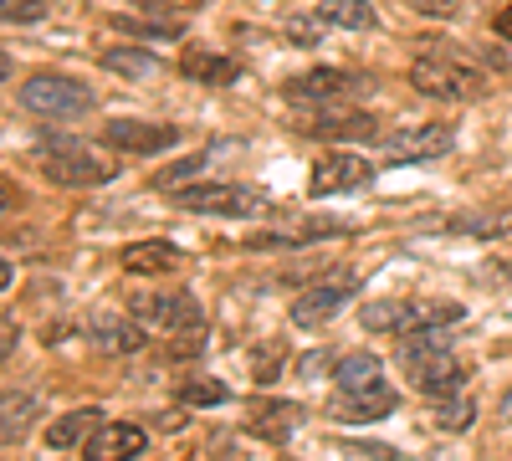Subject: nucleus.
I'll use <instances>...</instances> for the list:
<instances>
[{"instance_id":"1","label":"nucleus","mask_w":512,"mask_h":461,"mask_svg":"<svg viewBox=\"0 0 512 461\" xmlns=\"http://www.w3.org/2000/svg\"><path fill=\"white\" fill-rule=\"evenodd\" d=\"M41 175L62 190H88V185H108L113 180V159H103L98 149L77 144V139H47L36 149Z\"/></svg>"},{"instance_id":"2","label":"nucleus","mask_w":512,"mask_h":461,"mask_svg":"<svg viewBox=\"0 0 512 461\" xmlns=\"http://www.w3.org/2000/svg\"><path fill=\"white\" fill-rule=\"evenodd\" d=\"M21 108L36 118H82L93 108V88L62 72H36L21 82Z\"/></svg>"},{"instance_id":"3","label":"nucleus","mask_w":512,"mask_h":461,"mask_svg":"<svg viewBox=\"0 0 512 461\" xmlns=\"http://www.w3.org/2000/svg\"><path fill=\"white\" fill-rule=\"evenodd\" d=\"M175 205H185V211H195V216H231V221L272 211L267 190H256V185H185L175 195Z\"/></svg>"},{"instance_id":"4","label":"nucleus","mask_w":512,"mask_h":461,"mask_svg":"<svg viewBox=\"0 0 512 461\" xmlns=\"http://www.w3.org/2000/svg\"><path fill=\"white\" fill-rule=\"evenodd\" d=\"M410 88L425 93V98H436V103H472L487 93V82L472 72V67H461V62H446V57H415L410 67Z\"/></svg>"},{"instance_id":"5","label":"nucleus","mask_w":512,"mask_h":461,"mask_svg":"<svg viewBox=\"0 0 512 461\" xmlns=\"http://www.w3.org/2000/svg\"><path fill=\"white\" fill-rule=\"evenodd\" d=\"M354 93H369V77L354 72V67H308L282 82V98L287 103H308V108H328L338 98H354Z\"/></svg>"},{"instance_id":"6","label":"nucleus","mask_w":512,"mask_h":461,"mask_svg":"<svg viewBox=\"0 0 512 461\" xmlns=\"http://www.w3.org/2000/svg\"><path fill=\"white\" fill-rule=\"evenodd\" d=\"M461 318V303H369L364 328H390V333H436Z\"/></svg>"},{"instance_id":"7","label":"nucleus","mask_w":512,"mask_h":461,"mask_svg":"<svg viewBox=\"0 0 512 461\" xmlns=\"http://www.w3.org/2000/svg\"><path fill=\"white\" fill-rule=\"evenodd\" d=\"M354 287H359V272L333 267L328 282H313L308 292H297V298H292V323H297V328H318V323H328L333 313H344V303H349V292H354Z\"/></svg>"},{"instance_id":"8","label":"nucleus","mask_w":512,"mask_h":461,"mask_svg":"<svg viewBox=\"0 0 512 461\" xmlns=\"http://www.w3.org/2000/svg\"><path fill=\"white\" fill-rule=\"evenodd\" d=\"M103 144L108 149H123V154H164V149L180 144V129H175V123L113 118V123H103Z\"/></svg>"},{"instance_id":"9","label":"nucleus","mask_w":512,"mask_h":461,"mask_svg":"<svg viewBox=\"0 0 512 461\" xmlns=\"http://www.w3.org/2000/svg\"><path fill=\"white\" fill-rule=\"evenodd\" d=\"M374 180V164L359 159L354 149H323L318 164H313V195H338V190H359Z\"/></svg>"},{"instance_id":"10","label":"nucleus","mask_w":512,"mask_h":461,"mask_svg":"<svg viewBox=\"0 0 512 461\" xmlns=\"http://www.w3.org/2000/svg\"><path fill=\"white\" fill-rule=\"evenodd\" d=\"M128 308H134V318L149 323V328H169V333L200 328V308H195L190 292H139Z\"/></svg>"},{"instance_id":"11","label":"nucleus","mask_w":512,"mask_h":461,"mask_svg":"<svg viewBox=\"0 0 512 461\" xmlns=\"http://www.w3.org/2000/svg\"><path fill=\"white\" fill-rule=\"evenodd\" d=\"M395 405H400V395L379 380V385H364V390H338L328 400V415L344 421V426H369V421H384Z\"/></svg>"},{"instance_id":"12","label":"nucleus","mask_w":512,"mask_h":461,"mask_svg":"<svg viewBox=\"0 0 512 461\" xmlns=\"http://www.w3.org/2000/svg\"><path fill=\"white\" fill-rule=\"evenodd\" d=\"M303 129L313 139H338V144H359V139H374L379 134V118L369 108H323V113H308Z\"/></svg>"},{"instance_id":"13","label":"nucleus","mask_w":512,"mask_h":461,"mask_svg":"<svg viewBox=\"0 0 512 461\" xmlns=\"http://www.w3.org/2000/svg\"><path fill=\"white\" fill-rule=\"evenodd\" d=\"M451 129L446 123H420V129H400L384 139V164H420V159H436L451 149Z\"/></svg>"},{"instance_id":"14","label":"nucleus","mask_w":512,"mask_h":461,"mask_svg":"<svg viewBox=\"0 0 512 461\" xmlns=\"http://www.w3.org/2000/svg\"><path fill=\"white\" fill-rule=\"evenodd\" d=\"M297 426H303V405L277 400V395L251 400V410H246V436H256V441H287V436H297Z\"/></svg>"},{"instance_id":"15","label":"nucleus","mask_w":512,"mask_h":461,"mask_svg":"<svg viewBox=\"0 0 512 461\" xmlns=\"http://www.w3.org/2000/svg\"><path fill=\"white\" fill-rule=\"evenodd\" d=\"M118 262L128 277H175L185 272V251L175 241H134V246H123Z\"/></svg>"},{"instance_id":"16","label":"nucleus","mask_w":512,"mask_h":461,"mask_svg":"<svg viewBox=\"0 0 512 461\" xmlns=\"http://www.w3.org/2000/svg\"><path fill=\"white\" fill-rule=\"evenodd\" d=\"M144 446H149L144 426H134V421H108L88 446H82V456H88V461H134Z\"/></svg>"},{"instance_id":"17","label":"nucleus","mask_w":512,"mask_h":461,"mask_svg":"<svg viewBox=\"0 0 512 461\" xmlns=\"http://www.w3.org/2000/svg\"><path fill=\"white\" fill-rule=\"evenodd\" d=\"M88 333L103 344V354H134L144 344V323L139 318H123V313H98L88 323Z\"/></svg>"},{"instance_id":"18","label":"nucleus","mask_w":512,"mask_h":461,"mask_svg":"<svg viewBox=\"0 0 512 461\" xmlns=\"http://www.w3.org/2000/svg\"><path fill=\"white\" fill-rule=\"evenodd\" d=\"M108 421L93 410V405H82V410H67L62 421H52V431H47V446L52 451H72V446H88L98 431H103Z\"/></svg>"},{"instance_id":"19","label":"nucleus","mask_w":512,"mask_h":461,"mask_svg":"<svg viewBox=\"0 0 512 461\" xmlns=\"http://www.w3.org/2000/svg\"><path fill=\"white\" fill-rule=\"evenodd\" d=\"M180 72L190 77V82H210V88H226V82H236V62L231 57H221V52H205V47H185V57H180Z\"/></svg>"},{"instance_id":"20","label":"nucleus","mask_w":512,"mask_h":461,"mask_svg":"<svg viewBox=\"0 0 512 461\" xmlns=\"http://www.w3.org/2000/svg\"><path fill=\"white\" fill-rule=\"evenodd\" d=\"M318 26H333V31H369V26H374V11H369V0H323V6H318Z\"/></svg>"},{"instance_id":"21","label":"nucleus","mask_w":512,"mask_h":461,"mask_svg":"<svg viewBox=\"0 0 512 461\" xmlns=\"http://www.w3.org/2000/svg\"><path fill=\"white\" fill-rule=\"evenodd\" d=\"M333 380H338V390H364V385L384 380V364H379V354H344L333 364Z\"/></svg>"},{"instance_id":"22","label":"nucleus","mask_w":512,"mask_h":461,"mask_svg":"<svg viewBox=\"0 0 512 461\" xmlns=\"http://www.w3.org/2000/svg\"><path fill=\"white\" fill-rule=\"evenodd\" d=\"M472 415H477V400L466 395V390H456L446 400H431V421L441 431H466V426H472Z\"/></svg>"},{"instance_id":"23","label":"nucleus","mask_w":512,"mask_h":461,"mask_svg":"<svg viewBox=\"0 0 512 461\" xmlns=\"http://www.w3.org/2000/svg\"><path fill=\"white\" fill-rule=\"evenodd\" d=\"M103 67L118 72V77H128V82H139V77H149L159 62H154V52H139V47H103Z\"/></svg>"},{"instance_id":"24","label":"nucleus","mask_w":512,"mask_h":461,"mask_svg":"<svg viewBox=\"0 0 512 461\" xmlns=\"http://www.w3.org/2000/svg\"><path fill=\"white\" fill-rule=\"evenodd\" d=\"M36 415V395H21V390H6V446L21 441V426Z\"/></svg>"},{"instance_id":"25","label":"nucleus","mask_w":512,"mask_h":461,"mask_svg":"<svg viewBox=\"0 0 512 461\" xmlns=\"http://www.w3.org/2000/svg\"><path fill=\"white\" fill-rule=\"evenodd\" d=\"M108 26H118V31H128V36H154V41H164V36L180 31L175 21H134V16H113Z\"/></svg>"},{"instance_id":"26","label":"nucleus","mask_w":512,"mask_h":461,"mask_svg":"<svg viewBox=\"0 0 512 461\" xmlns=\"http://www.w3.org/2000/svg\"><path fill=\"white\" fill-rule=\"evenodd\" d=\"M180 400L185 405H221L226 400V385L221 380H190V385H180Z\"/></svg>"},{"instance_id":"27","label":"nucleus","mask_w":512,"mask_h":461,"mask_svg":"<svg viewBox=\"0 0 512 461\" xmlns=\"http://www.w3.org/2000/svg\"><path fill=\"white\" fill-rule=\"evenodd\" d=\"M210 154H190V159H180V164H169V170H159L154 175V190H169V185H180V180H190L200 164H205Z\"/></svg>"},{"instance_id":"28","label":"nucleus","mask_w":512,"mask_h":461,"mask_svg":"<svg viewBox=\"0 0 512 461\" xmlns=\"http://www.w3.org/2000/svg\"><path fill=\"white\" fill-rule=\"evenodd\" d=\"M41 16H47V0H6V26L41 21Z\"/></svg>"},{"instance_id":"29","label":"nucleus","mask_w":512,"mask_h":461,"mask_svg":"<svg viewBox=\"0 0 512 461\" xmlns=\"http://www.w3.org/2000/svg\"><path fill=\"white\" fill-rule=\"evenodd\" d=\"M410 11L431 16V21H451V16L461 11V0H410Z\"/></svg>"},{"instance_id":"30","label":"nucleus","mask_w":512,"mask_h":461,"mask_svg":"<svg viewBox=\"0 0 512 461\" xmlns=\"http://www.w3.org/2000/svg\"><path fill=\"white\" fill-rule=\"evenodd\" d=\"M139 11H154V16H180V11H195L200 0H134Z\"/></svg>"},{"instance_id":"31","label":"nucleus","mask_w":512,"mask_h":461,"mask_svg":"<svg viewBox=\"0 0 512 461\" xmlns=\"http://www.w3.org/2000/svg\"><path fill=\"white\" fill-rule=\"evenodd\" d=\"M282 349L272 344V349H262V359L251 364V374H256V385H267V380H277V369H282V359H277Z\"/></svg>"},{"instance_id":"32","label":"nucleus","mask_w":512,"mask_h":461,"mask_svg":"<svg viewBox=\"0 0 512 461\" xmlns=\"http://www.w3.org/2000/svg\"><path fill=\"white\" fill-rule=\"evenodd\" d=\"M318 16L313 21H287V41H297V47H303V41H308V47H313V41H318Z\"/></svg>"},{"instance_id":"33","label":"nucleus","mask_w":512,"mask_h":461,"mask_svg":"<svg viewBox=\"0 0 512 461\" xmlns=\"http://www.w3.org/2000/svg\"><path fill=\"white\" fill-rule=\"evenodd\" d=\"M492 26H497V36H502V41H512V6H502Z\"/></svg>"},{"instance_id":"34","label":"nucleus","mask_w":512,"mask_h":461,"mask_svg":"<svg viewBox=\"0 0 512 461\" xmlns=\"http://www.w3.org/2000/svg\"><path fill=\"white\" fill-rule=\"evenodd\" d=\"M497 415H502V421H512V390L502 395V410H497Z\"/></svg>"},{"instance_id":"35","label":"nucleus","mask_w":512,"mask_h":461,"mask_svg":"<svg viewBox=\"0 0 512 461\" xmlns=\"http://www.w3.org/2000/svg\"><path fill=\"white\" fill-rule=\"evenodd\" d=\"M507 354H512V344H507Z\"/></svg>"}]
</instances>
